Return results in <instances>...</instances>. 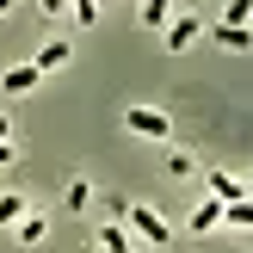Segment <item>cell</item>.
Wrapping results in <instances>:
<instances>
[{
	"mask_svg": "<svg viewBox=\"0 0 253 253\" xmlns=\"http://www.w3.org/2000/svg\"><path fill=\"white\" fill-rule=\"evenodd\" d=\"M124 222H130L142 241H155V247H167V241H173L167 216H161V210H148V204H124Z\"/></svg>",
	"mask_w": 253,
	"mask_h": 253,
	"instance_id": "cell-1",
	"label": "cell"
},
{
	"mask_svg": "<svg viewBox=\"0 0 253 253\" xmlns=\"http://www.w3.org/2000/svg\"><path fill=\"white\" fill-rule=\"evenodd\" d=\"M124 130L148 136V142H167V111H148V105H130V111H124Z\"/></svg>",
	"mask_w": 253,
	"mask_h": 253,
	"instance_id": "cell-2",
	"label": "cell"
},
{
	"mask_svg": "<svg viewBox=\"0 0 253 253\" xmlns=\"http://www.w3.org/2000/svg\"><path fill=\"white\" fill-rule=\"evenodd\" d=\"M198 37H204V19H192V12H185V19H173V25H167V49H192Z\"/></svg>",
	"mask_w": 253,
	"mask_h": 253,
	"instance_id": "cell-3",
	"label": "cell"
},
{
	"mask_svg": "<svg viewBox=\"0 0 253 253\" xmlns=\"http://www.w3.org/2000/svg\"><path fill=\"white\" fill-rule=\"evenodd\" d=\"M43 81V74H37V62H19V68H6V93L19 99V93H31V86Z\"/></svg>",
	"mask_w": 253,
	"mask_h": 253,
	"instance_id": "cell-4",
	"label": "cell"
},
{
	"mask_svg": "<svg viewBox=\"0 0 253 253\" xmlns=\"http://www.w3.org/2000/svg\"><path fill=\"white\" fill-rule=\"evenodd\" d=\"M210 198H222V204H229V198H247V185L235 179V173H216V167H210Z\"/></svg>",
	"mask_w": 253,
	"mask_h": 253,
	"instance_id": "cell-5",
	"label": "cell"
},
{
	"mask_svg": "<svg viewBox=\"0 0 253 253\" xmlns=\"http://www.w3.org/2000/svg\"><path fill=\"white\" fill-rule=\"evenodd\" d=\"M216 222H222V198H204V204L192 210V229H198V235H210Z\"/></svg>",
	"mask_w": 253,
	"mask_h": 253,
	"instance_id": "cell-6",
	"label": "cell"
},
{
	"mask_svg": "<svg viewBox=\"0 0 253 253\" xmlns=\"http://www.w3.org/2000/svg\"><path fill=\"white\" fill-rule=\"evenodd\" d=\"M222 222L229 229H253V198H229L222 204Z\"/></svg>",
	"mask_w": 253,
	"mask_h": 253,
	"instance_id": "cell-7",
	"label": "cell"
},
{
	"mask_svg": "<svg viewBox=\"0 0 253 253\" xmlns=\"http://www.w3.org/2000/svg\"><path fill=\"white\" fill-rule=\"evenodd\" d=\"M210 37H216L222 49H247V43H253V31H247V25H216Z\"/></svg>",
	"mask_w": 253,
	"mask_h": 253,
	"instance_id": "cell-8",
	"label": "cell"
},
{
	"mask_svg": "<svg viewBox=\"0 0 253 253\" xmlns=\"http://www.w3.org/2000/svg\"><path fill=\"white\" fill-rule=\"evenodd\" d=\"M62 62H68V43H62V37H56V43H43V49H37V74L62 68Z\"/></svg>",
	"mask_w": 253,
	"mask_h": 253,
	"instance_id": "cell-9",
	"label": "cell"
},
{
	"mask_svg": "<svg viewBox=\"0 0 253 253\" xmlns=\"http://www.w3.org/2000/svg\"><path fill=\"white\" fill-rule=\"evenodd\" d=\"M167 12H173V0H142V25H148V31H161Z\"/></svg>",
	"mask_w": 253,
	"mask_h": 253,
	"instance_id": "cell-10",
	"label": "cell"
},
{
	"mask_svg": "<svg viewBox=\"0 0 253 253\" xmlns=\"http://www.w3.org/2000/svg\"><path fill=\"white\" fill-rule=\"evenodd\" d=\"M99 247L105 253H130V235H124L118 222H105V229H99Z\"/></svg>",
	"mask_w": 253,
	"mask_h": 253,
	"instance_id": "cell-11",
	"label": "cell"
},
{
	"mask_svg": "<svg viewBox=\"0 0 253 253\" xmlns=\"http://www.w3.org/2000/svg\"><path fill=\"white\" fill-rule=\"evenodd\" d=\"M62 204H68V210H86V204H93V185H86V179H68V198H62Z\"/></svg>",
	"mask_w": 253,
	"mask_h": 253,
	"instance_id": "cell-12",
	"label": "cell"
},
{
	"mask_svg": "<svg viewBox=\"0 0 253 253\" xmlns=\"http://www.w3.org/2000/svg\"><path fill=\"white\" fill-rule=\"evenodd\" d=\"M19 216H25V198H12V192H6V198H0V229H12Z\"/></svg>",
	"mask_w": 253,
	"mask_h": 253,
	"instance_id": "cell-13",
	"label": "cell"
},
{
	"mask_svg": "<svg viewBox=\"0 0 253 253\" xmlns=\"http://www.w3.org/2000/svg\"><path fill=\"white\" fill-rule=\"evenodd\" d=\"M19 241H25V247L43 241V216H19Z\"/></svg>",
	"mask_w": 253,
	"mask_h": 253,
	"instance_id": "cell-14",
	"label": "cell"
},
{
	"mask_svg": "<svg viewBox=\"0 0 253 253\" xmlns=\"http://www.w3.org/2000/svg\"><path fill=\"white\" fill-rule=\"evenodd\" d=\"M253 19V0H229V6H222V25H247Z\"/></svg>",
	"mask_w": 253,
	"mask_h": 253,
	"instance_id": "cell-15",
	"label": "cell"
},
{
	"mask_svg": "<svg viewBox=\"0 0 253 253\" xmlns=\"http://www.w3.org/2000/svg\"><path fill=\"white\" fill-rule=\"evenodd\" d=\"M68 6H74V19H81V25H99V0H68Z\"/></svg>",
	"mask_w": 253,
	"mask_h": 253,
	"instance_id": "cell-16",
	"label": "cell"
},
{
	"mask_svg": "<svg viewBox=\"0 0 253 253\" xmlns=\"http://www.w3.org/2000/svg\"><path fill=\"white\" fill-rule=\"evenodd\" d=\"M12 155H19V148H12V136H0V167H6Z\"/></svg>",
	"mask_w": 253,
	"mask_h": 253,
	"instance_id": "cell-17",
	"label": "cell"
},
{
	"mask_svg": "<svg viewBox=\"0 0 253 253\" xmlns=\"http://www.w3.org/2000/svg\"><path fill=\"white\" fill-rule=\"evenodd\" d=\"M37 6H43V12H49V19H56V12H62V6H68V0H37Z\"/></svg>",
	"mask_w": 253,
	"mask_h": 253,
	"instance_id": "cell-18",
	"label": "cell"
},
{
	"mask_svg": "<svg viewBox=\"0 0 253 253\" xmlns=\"http://www.w3.org/2000/svg\"><path fill=\"white\" fill-rule=\"evenodd\" d=\"M0 136H12V124H6V111H0Z\"/></svg>",
	"mask_w": 253,
	"mask_h": 253,
	"instance_id": "cell-19",
	"label": "cell"
},
{
	"mask_svg": "<svg viewBox=\"0 0 253 253\" xmlns=\"http://www.w3.org/2000/svg\"><path fill=\"white\" fill-rule=\"evenodd\" d=\"M0 12H12V0H0Z\"/></svg>",
	"mask_w": 253,
	"mask_h": 253,
	"instance_id": "cell-20",
	"label": "cell"
},
{
	"mask_svg": "<svg viewBox=\"0 0 253 253\" xmlns=\"http://www.w3.org/2000/svg\"><path fill=\"white\" fill-rule=\"evenodd\" d=\"M247 198H253V185H247Z\"/></svg>",
	"mask_w": 253,
	"mask_h": 253,
	"instance_id": "cell-21",
	"label": "cell"
}]
</instances>
